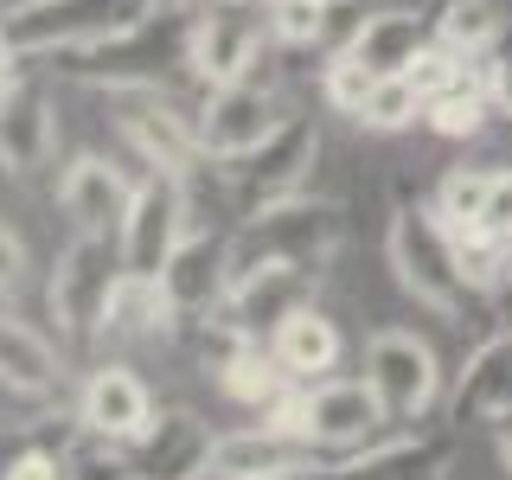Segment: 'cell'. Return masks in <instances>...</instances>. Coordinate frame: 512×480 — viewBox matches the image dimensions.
I'll list each match as a JSON object with an SVG mask.
<instances>
[{"instance_id":"cell-18","label":"cell","mask_w":512,"mask_h":480,"mask_svg":"<svg viewBox=\"0 0 512 480\" xmlns=\"http://www.w3.org/2000/svg\"><path fill=\"white\" fill-rule=\"evenodd\" d=\"M212 429L192 410H160L154 429L141 442H128L135 455V480H205L212 474Z\"/></svg>"},{"instance_id":"cell-16","label":"cell","mask_w":512,"mask_h":480,"mask_svg":"<svg viewBox=\"0 0 512 480\" xmlns=\"http://www.w3.org/2000/svg\"><path fill=\"white\" fill-rule=\"evenodd\" d=\"M135 186L141 180H128L116 160L77 154L71 167L58 173V212L71 218V231H84V237H116L128 205H135Z\"/></svg>"},{"instance_id":"cell-3","label":"cell","mask_w":512,"mask_h":480,"mask_svg":"<svg viewBox=\"0 0 512 480\" xmlns=\"http://www.w3.org/2000/svg\"><path fill=\"white\" fill-rule=\"evenodd\" d=\"M269 423H282L288 436H301L314 455H352V448L378 442V429L391 423V416H384L372 378L327 372V378H314V384H295V391L269 410Z\"/></svg>"},{"instance_id":"cell-10","label":"cell","mask_w":512,"mask_h":480,"mask_svg":"<svg viewBox=\"0 0 512 480\" xmlns=\"http://www.w3.org/2000/svg\"><path fill=\"white\" fill-rule=\"evenodd\" d=\"M314 160H320V128L308 116H282L263 148L231 160V167H218V173H224V186L237 192V205H244V218H250L256 205H276L288 192H308Z\"/></svg>"},{"instance_id":"cell-25","label":"cell","mask_w":512,"mask_h":480,"mask_svg":"<svg viewBox=\"0 0 512 480\" xmlns=\"http://www.w3.org/2000/svg\"><path fill=\"white\" fill-rule=\"evenodd\" d=\"M500 26H506L500 0H442L429 39H442L448 52H461V58H487L493 45H500Z\"/></svg>"},{"instance_id":"cell-26","label":"cell","mask_w":512,"mask_h":480,"mask_svg":"<svg viewBox=\"0 0 512 480\" xmlns=\"http://www.w3.org/2000/svg\"><path fill=\"white\" fill-rule=\"evenodd\" d=\"M493 116V96H487V77H480V64H474V77H461V84H448L442 96H429V109H423V122L436 128V135L448 141H468L480 135Z\"/></svg>"},{"instance_id":"cell-29","label":"cell","mask_w":512,"mask_h":480,"mask_svg":"<svg viewBox=\"0 0 512 480\" xmlns=\"http://www.w3.org/2000/svg\"><path fill=\"white\" fill-rule=\"evenodd\" d=\"M64 480H135V455H128V442L77 429V436L64 442Z\"/></svg>"},{"instance_id":"cell-41","label":"cell","mask_w":512,"mask_h":480,"mask_svg":"<svg viewBox=\"0 0 512 480\" xmlns=\"http://www.w3.org/2000/svg\"><path fill=\"white\" fill-rule=\"evenodd\" d=\"M276 480H295V474H276Z\"/></svg>"},{"instance_id":"cell-22","label":"cell","mask_w":512,"mask_h":480,"mask_svg":"<svg viewBox=\"0 0 512 480\" xmlns=\"http://www.w3.org/2000/svg\"><path fill=\"white\" fill-rule=\"evenodd\" d=\"M218 391L231 397V404L269 416L288 391H295V378L282 372V359L269 352V340H244V346H231V352L218 359Z\"/></svg>"},{"instance_id":"cell-39","label":"cell","mask_w":512,"mask_h":480,"mask_svg":"<svg viewBox=\"0 0 512 480\" xmlns=\"http://www.w3.org/2000/svg\"><path fill=\"white\" fill-rule=\"evenodd\" d=\"M154 7H192V0H154Z\"/></svg>"},{"instance_id":"cell-38","label":"cell","mask_w":512,"mask_h":480,"mask_svg":"<svg viewBox=\"0 0 512 480\" xmlns=\"http://www.w3.org/2000/svg\"><path fill=\"white\" fill-rule=\"evenodd\" d=\"M500 461L512 468V416H500Z\"/></svg>"},{"instance_id":"cell-9","label":"cell","mask_w":512,"mask_h":480,"mask_svg":"<svg viewBox=\"0 0 512 480\" xmlns=\"http://www.w3.org/2000/svg\"><path fill=\"white\" fill-rule=\"evenodd\" d=\"M192 231V199H186V180H167V173H141L135 186V205H128L116 244H122V269L135 282H160L167 256L180 250V237Z\"/></svg>"},{"instance_id":"cell-30","label":"cell","mask_w":512,"mask_h":480,"mask_svg":"<svg viewBox=\"0 0 512 480\" xmlns=\"http://www.w3.org/2000/svg\"><path fill=\"white\" fill-rule=\"evenodd\" d=\"M372 84H378V71H372L359 52H346V45L327 58V71H320V96H327V109H340V116H352V122H359V109H365V96H372Z\"/></svg>"},{"instance_id":"cell-27","label":"cell","mask_w":512,"mask_h":480,"mask_svg":"<svg viewBox=\"0 0 512 480\" xmlns=\"http://www.w3.org/2000/svg\"><path fill=\"white\" fill-rule=\"evenodd\" d=\"M423 90L410 84V71H391V77H378L372 96H365V109H359V128H372V135H397V128H416L423 122Z\"/></svg>"},{"instance_id":"cell-36","label":"cell","mask_w":512,"mask_h":480,"mask_svg":"<svg viewBox=\"0 0 512 480\" xmlns=\"http://www.w3.org/2000/svg\"><path fill=\"white\" fill-rule=\"evenodd\" d=\"M20 282H26V244L7 224V212H0V288H20Z\"/></svg>"},{"instance_id":"cell-35","label":"cell","mask_w":512,"mask_h":480,"mask_svg":"<svg viewBox=\"0 0 512 480\" xmlns=\"http://www.w3.org/2000/svg\"><path fill=\"white\" fill-rule=\"evenodd\" d=\"M480 77H487L493 116H512V52H500V45H493V52L480 58Z\"/></svg>"},{"instance_id":"cell-6","label":"cell","mask_w":512,"mask_h":480,"mask_svg":"<svg viewBox=\"0 0 512 480\" xmlns=\"http://www.w3.org/2000/svg\"><path fill=\"white\" fill-rule=\"evenodd\" d=\"M148 13L154 0H13V7H0V26L26 58H52L71 52V45L116 39Z\"/></svg>"},{"instance_id":"cell-12","label":"cell","mask_w":512,"mask_h":480,"mask_svg":"<svg viewBox=\"0 0 512 480\" xmlns=\"http://www.w3.org/2000/svg\"><path fill=\"white\" fill-rule=\"evenodd\" d=\"M231 276H237L231 237L212 231V224H192V231L180 237V250L167 256V269H160V301H167V314L180 320V327H192V320L224 308Z\"/></svg>"},{"instance_id":"cell-17","label":"cell","mask_w":512,"mask_h":480,"mask_svg":"<svg viewBox=\"0 0 512 480\" xmlns=\"http://www.w3.org/2000/svg\"><path fill=\"white\" fill-rule=\"evenodd\" d=\"M58 148V96L39 77H20L0 96V173H39Z\"/></svg>"},{"instance_id":"cell-15","label":"cell","mask_w":512,"mask_h":480,"mask_svg":"<svg viewBox=\"0 0 512 480\" xmlns=\"http://www.w3.org/2000/svg\"><path fill=\"white\" fill-rule=\"evenodd\" d=\"M71 416H77V429H96V436H109V442H141L154 429V391L135 365L96 359L84 372V384H77Z\"/></svg>"},{"instance_id":"cell-13","label":"cell","mask_w":512,"mask_h":480,"mask_svg":"<svg viewBox=\"0 0 512 480\" xmlns=\"http://www.w3.org/2000/svg\"><path fill=\"white\" fill-rule=\"evenodd\" d=\"M282 109H276V90L256 84V77H237V84H212L199 103V148L212 167H231V160L256 154L269 135H276Z\"/></svg>"},{"instance_id":"cell-33","label":"cell","mask_w":512,"mask_h":480,"mask_svg":"<svg viewBox=\"0 0 512 480\" xmlns=\"http://www.w3.org/2000/svg\"><path fill=\"white\" fill-rule=\"evenodd\" d=\"M480 237H500V244H512V173H493L487 212H480Z\"/></svg>"},{"instance_id":"cell-31","label":"cell","mask_w":512,"mask_h":480,"mask_svg":"<svg viewBox=\"0 0 512 480\" xmlns=\"http://www.w3.org/2000/svg\"><path fill=\"white\" fill-rule=\"evenodd\" d=\"M269 7V39L276 45H320L333 26L327 0H263Z\"/></svg>"},{"instance_id":"cell-1","label":"cell","mask_w":512,"mask_h":480,"mask_svg":"<svg viewBox=\"0 0 512 480\" xmlns=\"http://www.w3.org/2000/svg\"><path fill=\"white\" fill-rule=\"evenodd\" d=\"M192 13H199V7H154L148 20H135L128 32H116V39L52 52V71L77 77V84H96V90L167 84V71H186V52H192Z\"/></svg>"},{"instance_id":"cell-40","label":"cell","mask_w":512,"mask_h":480,"mask_svg":"<svg viewBox=\"0 0 512 480\" xmlns=\"http://www.w3.org/2000/svg\"><path fill=\"white\" fill-rule=\"evenodd\" d=\"M327 7H346V0H327Z\"/></svg>"},{"instance_id":"cell-2","label":"cell","mask_w":512,"mask_h":480,"mask_svg":"<svg viewBox=\"0 0 512 480\" xmlns=\"http://www.w3.org/2000/svg\"><path fill=\"white\" fill-rule=\"evenodd\" d=\"M384 256L397 269V288L410 301H423L429 314H468V301L480 295L468 263H461V237L442 224L436 205H397L391 231H384Z\"/></svg>"},{"instance_id":"cell-32","label":"cell","mask_w":512,"mask_h":480,"mask_svg":"<svg viewBox=\"0 0 512 480\" xmlns=\"http://www.w3.org/2000/svg\"><path fill=\"white\" fill-rule=\"evenodd\" d=\"M474 64H480V58H461V52H448L442 39H429L423 52H416V64H410V84L423 90V103H429V96H442L448 84L474 77Z\"/></svg>"},{"instance_id":"cell-11","label":"cell","mask_w":512,"mask_h":480,"mask_svg":"<svg viewBox=\"0 0 512 480\" xmlns=\"http://www.w3.org/2000/svg\"><path fill=\"white\" fill-rule=\"evenodd\" d=\"M365 378H372L378 404L391 423H416L423 410H436L442 397V365L429 340H416L410 327H378L372 346H365Z\"/></svg>"},{"instance_id":"cell-23","label":"cell","mask_w":512,"mask_h":480,"mask_svg":"<svg viewBox=\"0 0 512 480\" xmlns=\"http://www.w3.org/2000/svg\"><path fill=\"white\" fill-rule=\"evenodd\" d=\"M0 384H7V391H26V397H52L64 384L58 346L45 340L39 327L13 320V314H0Z\"/></svg>"},{"instance_id":"cell-14","label":"cell","mask_w":512,"mask_h":480,"mask_svg":"<svg viewBox=\"0 0 512 480\" xmlns=\"http://www.w3.org/2000/svg\"><path fill=\"white\" fill-rule=\"evenodd\" d=\"M314 282H320V263H256V269H237L218 320L231 333H244V340H269L288 314L314 301Z\"/></svg>"},{"instance_id":"cell-5","label":"cell","mask_w":512,"mask_h":480,"mask_svg":"<svg viewBox=\"0 0 512 480\" xmlns=\"http://www.w3.org/2000/svg\"><path fill=\"white\" fill-rule=\"evenodd\" d=\"M109 103L122 109L116 128L122 141L141 154L148 173H167V180H192L205 167V148H199V109H186L167 84H128V90H109Z\"/></svg>"},{"instance_id":"cell-34","label":"cell","mask_w":512,"mask_h":480,"mask_svg":"<svg viewBox=\"0 0 512 480\" xmlns=\"http://www.w3.org/2000/svg\"><path fill=\"white\" fill-rule=\"evenodd\" d=\"M0 480H64V455H52V448H20L0 468Z\"/></svg>"},{"instance_id":"cell-21","label":"cell","mask_w":512,"mask_h":480,"mask_svg":"<svg viewBox=\"0 0 512 480\" xmlns=\"http://www.w3.org/2000/svg\"><path fill=\"white\" fill-rule=\"evenodd\" d=\"M269 352L282 359V372L295 378V384H314V378H327L333 365H340L346 340H340V327H333V320L308 301V308H295L276 333H269Z\"/></svg>"},{"instance_id":"cell-28","label":"cell","mask_w":512,"mask_h":480,"mask_svg":"<svg viewBox=\"0 0 512 480\" xmlns=\"http://www.w3.org/2000/svg\"><path fill=\"white\" fill-rule=\"evenodd\" d=\"M487 186H493V173L487 167H455L448 180L436 186V212H442V224L455 237H474L480 231V212H487Z\"/></svg>"},{"instance_id":"cell-7","label":"cell","mask_w":512,"mask_h":480,"mask_svg":"<svg viewBox=\"0 0 512 480\" xmlns=\"http://www.w3.org/2000/svg\"><path fill=\"white\" fill-rule=\"evenodd\" d=\"M340 244V205L333 199H308L288 192L276 205H256L244 218V231L231 237V263L256 269V263H327Z\"/></svg>"},{"instance_id":"cell-37","label":"cell","mask_w":512,"mask_h":480,"mask_svg":"<svg viewBox=\"0 0 512 480\" xmlns=\"http://www.w3.org/2000/svg\"><path fill=\"white\" fill-rule=\"evenodd\" d=\"M20 64H26V52H20V45L7 39V26H0V96H7V90H13V84H20V77H26Z\"/></svg>"},{"instance_id":"cell-24","label":"cell","mask_w":512,"mask_h":480,"mask_svg":"<svg viewBox=\"0 0 512 480\" xmlns=\"http://www.w3.org/2000/svg\"><path fill=\"white\" fill-rule=\"evenodd\" d=\"M423 45H429V32L410 7H384V13H365L359 20V32L346 39V52H359L378 77H391V71H410Z\"/></svg>"},{"instance_id":"cell-4","label":"cell","mask_w":512,"mask_h":480,"mask_svg":"<svg viewBox=\"0 0 512 480\" xmlns=\"http://www.w3.org/2000/svg\"><path fill=\"white\" fill-rule=\"evenodd\" d=\"M122 276L128 269H122L116 237L71 231V244H64L58 263H52V282H45V308H52L64 346H96L103 340V320H109V301H116Z\"/></svg>"},{"instance_id":"cell-8","label":"cell","mask_w":512,"mask_h":480,"mask_svg":"<svg viewBox=\"0 0 512 480\" xmlns=\"http://www.w3.org/2000/svg\"><path fill=\"white\" fill-rule=\"evenodd\" d=\"M263 32H269V7L263 0H205L192 13V52L186 71L212 84H237V77H256L263 64Z\"/></svg>"},{"instance_id":"cell-19","label":"cell","mask_w":512,"mask_h":480,"mask_svg":"<svg viewBox=\"0 0 512 480\" xmlns=\"http://www.w3.org/2000/svg\"><path fill=\"white\" fill-rule=\"evenodd\" d=\"M314 461V448L301 436H288L282 423H250V429H224L212 442V480H276V474H301Z\"/></svg>"},{"instance_id":"cell-20","label":"cell","mask_w":512,"mask_h":480,"mask_svg":"<svg viewBox=\"0 0 512 480\" xmlns=\"http://www.w3.org/2000/svg\"><path fill=\"white\" fill-rule=\"evenodd\" d=\"M448 410H455V423H500V416H512V327L468 352V365L455 372V391H448Z\"/></svg>"}]
</instances>
